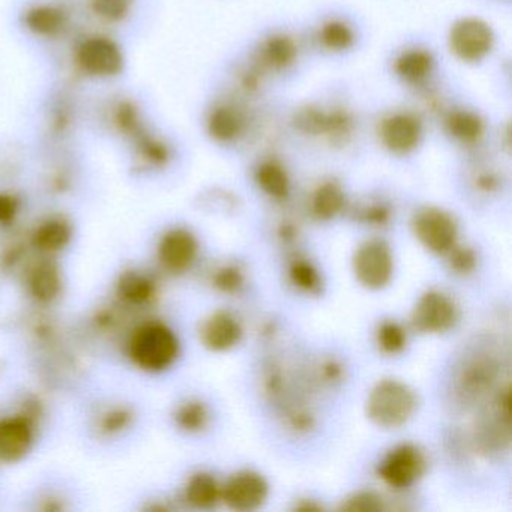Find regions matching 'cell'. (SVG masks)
I'll return each instance as SVG.
<instances>
[{"label":"cell","instance_id":"6da1fadb","mask_svg":"<svg viewBox=\"0 0 512 512\" xmlns=\"http://www.w3.org/2000/svg\"><path fill=\"white\" fill-rule=\"evenodd\" d=\"M179 350L181 346L175 332L158 320L137 326L128 340L131 362L145 373L157 374L169 370L178 359Z\"/></svg>","mask_w":512,"mask_h":512},{"label":"cell","instance_id":"7a4b0ae2","mask_svg":"<svg viewBox=\"0 0 512 512\" xmlns=\"http://www.w3.org/2000/svg\"><path fill=\"white\" fill-rule=\"evenodd\" d=\"M416 410V395L398 380H382L374 386L367 401L368 418L382 428L406 424Z\"/></svg>","mask_w":512,"mask_h":512},{"label":"cell","instance_id":"3957f363","mask_svg":"<svg viewBox=\"0 0 512 512\" xmlns=\"http://www.w3.org/2000/svg\"><path fill=\"white\" fill-rule=\"evenodd\" d=\"M76 64L85 76L94 79H112L124 70L125 59L121 47L107 37H89L76 50Z\"/></svg>","mask_w":512,"mask_h":512},{"label":"cell","instance_id":"277c9868","mask_svg":"<svg viewBox=\"0 0 512 512\" xmlns=\"http://www.w3.org/2000/svg\"><path fill=\"white\" fill-rule=\"evenodd\" d=\"M413 232L427 250L437 254L449 253L457 241V224L442 209L424 208L416 212Z\"/></svg>","mask_w":512,"mask_h":512},{"label":"cell","instance_id":"5b68a950","mask_svg":"<svg viewBox=\"0 0 512 512\" xmlns=\"http://www.w3.org/2000/svg\"><path fill=\"white\" fill-rule=\"evenodd\" d=\"M356 278L368 289H382L391 281L394 271V260L391 250L385 242L368 241L356 251L353 259Z\"/></svg>","mask_w":512,"mask_h":512},{"label":"cell","instance_id":"8992f818","mask_svg":"<svg viewBox=\"0 0 512 512\" xmlns=\"http://www.w3.org/2000/svg\"><path fill=\"white\" fill-rule=\"evenodd\" d=\"M449 46L461 61L481 62L493 49L494 34L481 20L463 19L452 26Z\"/></svg>","mask_w":512,"mask_h":512},{"label":"cell","instance_id":"52a82bcc","mask_svg":"<svg viewBox=\"0 0 512 512\" xmlns=\"http://www.w3.org/2000/svg\"><path fill=\"white\" fill-rule=\"evenodd\" d=\"M425 470V458L413 445H401L392 449L380 463L379 476L395 490H403L415 484Z\"/></svg>","mask_w":512,"mask_h":512},{"label":"cell","instance_id":"ba28073f","mask_svg":"<svg viewBox=\"0 0 512 512\" xmlns=\"http://www.w3.org/2000/svg\"><path fill=\"white\" fill-rule=\"evenodd\" d=\"M37 422L23 413L0 419V463L16 464L31 452Z\"/></svg>","mask_w":512,"mask_h":512},{"label":"cell","instance_id":"9c48e42d","mask_svg":"<svg viewBox=\"0 0 512 512\" xmlns=\"http://www.w3.org/2000/svg\"><path fill=\"white\" fill-rule=\"evenodd\" d=\"M457 322L454 302L440 292H428L416 302L412 314L413 328L425 334L446 332Z\"/></svg>","mask_w":512,"mask_h":512},{"label":"cell","instance_id":"30bf717a","mask_svg":"<svg viewBox=\"0 0 512 512\" xmlns=\"http://www.w3.org/2000/svg\"><path fill=\"white\" fill-rule=\"evenodd\" d=\"M268 482L254 472L233 475L221 490V499L235 511H254L268 499Z\"/></svg>","mask_w":512,"mask_h":512},{"label":"cell","instance_id":"8fae6325","mask_svg":"<svg viewBox=\"0 0 512 512\" xmlns=\"http://www.w3.org/2000/svg\"><path fill=\"white\" fill-rule=\"evenodd\" d=\"M199 251L196 236L187 229H172L164 233L158 244V262L170 274H182L193 265Z\"/></svg>","mask_w":512,"mask_h":512},{"label":"cell","instance_id":"7c38bea8","mask_svg":"<svg viewBox=\"0 0 512 512\" xmlns=\"http://www.w3.org/2000/svg\"><path fill=\"white\" fill-rule=\"evenodd\" d=\"M29 295L38 304L49 305L61 296L64 289L61 268L55 260L44 256L29 268L26 274Z\"/></svg>","mask_w":512,"mask_h":512},{"label":"cell","instance_id":"4fadbf2b","mask_svg":"<svg viewBox=\"0 0 512 512\" xmlns=\"http://www.w3.org/2000/svg\"><path fill=\"white\" fill-rule=\"evenodd\" d=\"M421 137V122L407 113L392 115L380 127L383 146L398 155L412 152L421 142Z\"/></svg>","mask_w":512,"mask_h":512},{"label":"cell","instance_id":"5bb4252c","mask_svg":"<svg viewBox=\"0 0 512 512\" xmlns=\"http://www.w3.org/2000/svg\"><path fill=\"white\" fill-rule=\"evenodd\" d=\"M26 28L41 38H55L64 37L71 26V14L67 8L59 4H37L29 8L23 17Z\"/></svg>","mask_w":512,"mask_h":512},{"label":"cell","instance_id":"9a60e30c","mask_svg":"<svg viewBox=\"0 0 512 512\" xmlns=\"http://www.w3.org/2000/svg\"><path fill=\"white\" fill-rule=\"evenodd\" d=\"M298 125L308 134L328 137L332 142H343L352 131V119L344 112H323L307 109L299 115Z\"/></svg>","mask_w":512,"mask_h":512},{"label":"cell","instance_id":"2e32d148","mask_svg":"<svg viewBox=\"0 0 512 512\" xmlns=\"http://www.w3.org/2000/svg\"><path fill=\"white\" fill-rule=\"evenodd\" d=\"M157 281L137 269H128L119 275L116 296L128 308H145L157 299Z\"/></svg>","mask_w":512,"mask_h":512},{"label":"cell","instance_id":"e0dca14e","mask_svg":"<svg viewBox=\"0 0 512 512\" xmlns=\"http://www.w3.org/2000/svg\"><path fill=\"white\" fill-rule=\"evenodd\" d=\"M242 329L238 320L226 311H217L203 322L200 340L214 352L232 349L241 340Z\"/></svg>","mask_w":512,"mask_h":512},{"label":"cell","instance_id":"ac0fdd59","mask_svg":"<svg viewBox=\"0 0 512 512\" xmlns=\"http://www.w3.org/2000/svg\"><path fill=\"white\" fill-rule=\"evenodd\" d=\"M71 239H73V224L67 218L55 215V217L46 218L35 227L29 244L43 256H53L65 250L70 245Z\"/></svg>","mask_w":512,"mask_h":512},{"label":"cell","instance_id":"d6986e66","mask_svg":"<svg viewBox=\"0 0 512 512\" xmlns=\"http://www.w3.org/2000/svg\"><path fill=\"white\" fill-rule=\"evenodd\" d=\"M296 55H298V49L289 37L275 35L260 47L259 64L262 70H286L295 62Z\"/></svg>","mask_w":512,"mask_h":512},{"label":"cell","instance_id":"ffe728a7","mask_svg":"<svg viewBox=\"0 0 512 512\" xmlns=\"http://www.w3.org/2000/svg\"><path fill=\"white\" fill-rule=\"evenodd\" d=\"M136 151L137 160L148 169H163L170 161V148L163 139L149 130L143 131L131 142Z\"/></svg>","mask_w":512,"mask_h":512},{"label":"cell","instance_id":"44dd1931","mask_svg":"<svg viewBox=\"0 0 512 512\" xmlns=\"http://www.w3.org/2000/svg\"><path fill=\"white\" fill-rule=\"evenodd\" d=\"M433 56L424 50H410L395 61V73L403 82L418 85L433 73Z\"/></svg>","mask_w":512,"mask_h":512},{"label":"cell","instance_id":"7402d4cb","mask_svg":"<svg viewBox=\"0 0 512 512\" xmlns=\"http://www.w3.org/2000/svg\"><path fill=\"white\" fill-rule=\"evenodd\" d=\"M446 133L463 143V145H473L481 139L484 134V124L475 113L469 110H457L449 113L445 121Z\"/></svg>","mask_w":512,"mask_h":512},{"label":"cell","instance_id":"603a6c76","mask_svg":"<svg viewBox=\"0 0 512 512\" xmlns=\"http://www.w3.org/2000/svg\"><path fill=\"white\" fill-rule=\"evenodd\" d=\"M112 125L128 142H133L140 133L146 130L145 121L136 103L130 100H121L113 106Z\"/></svg>","mask_w":512,"mask_h":512},{"label":"cell","instance_id":"cb8c5ba5","mask_svg":"<svg viewBox=\"0 0 512 512\" xmlns=\"http://www.w3.org/2000/svg\"><path fill=\"white\" fill-rule=\"evenodd\" d=\"M220 497V487H218L214 476L208 475V473H197V475L191 476L187 487H185V500L194 508H214Z\"/></svg>","mask_w":512,"mask_h":512},{"label":"cell","instance_id":"d4e9b609","mask_svg":"<svg viewBox=\"0 0 512 512\" xmlns=\"http://www.w3.org/2000/svg\"><path fill=\"white\" fill-rule=\"evenodd\" d=\"M208 131L218 142L235 140L242 131V118L235 109L220 106L208 118Z\"/></svg>","mask_w":512,"mask_h":512},{"label":"cell","instance_id":"484cf974","mask_svg":"<svg viewBox=\"0 0 512 512\" xmlns=\"http://www.w3.org/2000/svg\"><path fill=\"white\" fill-rule=\"evenodd\" d=\"M134 419H136V413L130 406L115 404V406L107 407L98 415L95 428L101 437L109 439V437H116L124 431L130 430Z\"/></svg>","mask_w":512,"mask_h":512},{"label":"cell","instance_id":"4316f807","mask_svg":"<svg viewBox=\"0 0 512 512\" xmlns=\"http://www.w3.org/2000/svg\"><path fill=\"white\" fill-rule=\"evenodd\" d=\"M344 193L340 185L326 182L317 188L313 197V212L320 220H331L337 217L344 208Z\"/></svg>","mask_w":512,"mask_h":512},{"label":"cell","instance_id":"83f0119b","mask_svg":"<svg viewBox=\"0 0 512 512\" xmlns=\"http://www.w3.org/2000/svg\"><path fill=\"white\" fill-rule=\"evenodd\" d=\"M257 184L268 196L286 199L290 190L289 176L277 163H263L256 172Z\"/></svg>","mask_w":512,"mask_h":512},{"label":"cell","instance_id":"f1b7e54d","mask_svg":"<svg viewBox=\"0 0 512 512\" xmlns=\"http://www.w3.org/2000/svg\"><path fill=\"white\" fill-rule=\"evenodd\" d=\"M175 422L181 430L187 431V433H199L208 425V409L202 401H185L176 409Z\"/></svg>","mask_w":512,"mask_h":512},{"label":"cell","instance_id":"f546056e","mask_svg":"<svg viewBox=\"0 0 512 512\" xmlns=\"http://www.w3.org/2000/svg\"><path fill=\"white\" fill-rule=\"evenodd\" d=\"M319 40L331 52H344L355 43V35L346 23L329 22L320 29Z\"/></svg>","mask_w":512,"mask_h":512},{"label":"cell","instance_id":"4dcf8cb0","mask_svg":"<svg viewBox=\"0 0 512 512\" xmlns=\"http://www.w3.org/2000/svg\"><path fill=\"white\" fill-rule=\"evenodd\" d=\"M92 13L107 23H121L133 10L134 0H88Z\"/></svg>","mask_w":512,"mask_h":512},{"label":"cell","instance_id":"1f68e13d","mask_svg":"<svg viewBox=\"0 0 512 512\" xmlns=\"http://www.w3.org/2000/svg\"><path fill=\"white\" fill-rule=\"evenodd\" d=\"M377 341L385 352L397 353L406 346V332L398 323L386 322L377 332Z\"/></svg>","mask_w":512,"mask_h":512},{"label":"cell","instance_id":"d6a6232c","mask_svg":"<svg viewBox=\"0 0 512 512\" xmlns=\"http://www.w3.org/2000/svg\"><path fill=\"white\" fill-rule=\"evenodd\" d=\"M290 277H292L293 283L305 292H319L320 277L310 263L302 262V260L293 263L292 268H290Z\"/></svg>","mask_w":512,"mask_h":512},{"label":"cell","instance_id":"836d02e7","mask_svg":"<svg viewBox=\"0 0 512 512\" xmlns=\"http://www.w3.org/2000/svg\"><path fill=\"white\" fill-rule=\"evenodd\" d=\"M244 284V275L236 266H224L214 275V286L223 293H235Z\"/></svg>","mask_w":512,"mask_h":512},{"label":"cell","instance_id":"e575fe53","mask_svg":"<svg viewBox=\"0 0 512 512\" xmlns=\"http://www.w3.org/2000/svg\"><path fill=\"white\" fill-rule=\"evenodd\" d=\"M344 511H380L383 509L382 499L374 493H356L343 503Z\"/></svg>","mask_w":512,"mask_h":512},{"label":"cell","instance_id":"d590c367","mask_svg":"<svg viewBox=\"0 0 512 512\" xmlns=\"http://www.w3.org/2000/svg\"><path fill=\"white\" fill-rule=\"evenodd\" d=\"M20 208L22 203L16 194L0 193V226L8 227L16 223Z\"/></svg>","mask_w":512,"mask_h":512},{"label":"cell","instance_id":"8d00e7d4","mask_svg":"<svg viewBox=\"0 0 512 512\" xmlns=\"http://www.w3.org/2000/svg\"><path fill=\"white\" fill-rule=\"evenodd\" d=\"M451 253V266L455 269V271L460 272V274H467V272L472 271L476 265V257L475 253L469 248H455L452 247L449 250Z\"/></svg>","mask_w":512,"mask_h":512},{"label":"cell","instance_id":"74e56055","mask_svg":"<svg viewBox=\"0 0 512 512\" xmlns=\"http://www.w3.org/2000/svg\"><path fill=\"white\" fill-rule=\"evenodd\" d=\"M364 221L373 226H382L389 221V209L383 205H371L364 211Z\"/></svg>","mask_w":512,"mask_h":512}]
</instances>
